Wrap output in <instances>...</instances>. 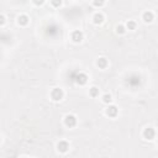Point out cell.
<instances>
[{
    "label": "cell",
    "mask_w": 158,
    "mask_h": 158,
    "mask_svg": "<svg viewBox=\"0 0 158 158\" xmlns=\"http://www.w3.org/2000/svg\"><path fill=\"white\" fill-rule=\"evenodd\" d=\"M99 93H100V90H99L98 86H91V88L89 89V95H90L91 98H98V96H99Z\"/></svg>",
    "instance_id": "4fadbf2b"
},
{
    "label": "cell",
    "mask_w": 158,
    "mask_h": 158,
    "mask_svg": "<svg viewBox=\"0 0 158 158\" xmlns=\"http://www.w3.org/2000/svg\"><path fill=\"white\" fill-rule=\"evenodd\" d=\"M142 20H143V22H146V23H151L153 20H154V14L152 12V11H144L143 14H142Z\"/></svg>",
    "instance_id": "9c48e42d"
},
{
    "label": "cell",
    "mask_w": 158,
    "mask_h": 158,
    "mask_svg": "<svg viewBox=\"0 0 158 158\" xmlns=\"http://www.w3.org/2000/svg\"><path fill=\"white\" fill-rule=\"evenodd\" d=\"M104 21H105V16H104L102 12H95V14L93 15V23H94V25L99 26V25H101Z\"/></svg>",
    "instance_id": "ba28073f"
},
{
    "label": "cell",
    "mask_w": 158,
    "mask_h": 158,
    "mask_svg": "<svg viewBox=\"0 0 158 158\" xmlns=\"http://www.w3.org/2000/svg\"><path fill=\"white\" fill-rule=\"evenodd\" d=\"M105 115L111 117V118H115L117 115H118V109L116 105H112V104H109L107 107L105 109Z\"/></svg>",
    "instance_id": "5b68a950"
},
{
    "label": "cell",
    "mask_w": 158,
    "mask_h": 158,
    "mask_svg": "<svg viewBox=\"0 0 158 158\" xmlns=\"http://www.w3.org/2000/svg\"><path fill=\"white\" fill-rule=\"evenodd\" d=\"M49 96L53 101H60L64 98V91L60 88H53L49 93Z\"/></svg>",
    "instance_id": "7a4b0ae2"
},
{
    "label": "cell",
    "mask_w": 158,
    "mask_h": 158,
    "mask_svg": "<svg viewBox=\"0 0 158 158\" xmlns=\"http://www.w3.org/2000/svg\"><path fill=\"white\" fill-rule=\"evenodd\" d=\"M5 23H6V17H5V15L0 14V27H1V26H4Z\"/></svg>",
    "instance_id": "ac0fdd59"
},
{
    "label": "cell",
    "mask_w": 158,
    "mask_h": 158,
    "mask_svg": "<svg viewBox=\"0 0 158 158\" xmlns=\"http://www.w3.org/2000/svg\"><path fill=\"white\" fill-rule=\"evenodd\" d=\"M62 4H63V0H51V5H52L53 7H56V9L60 7Z\"/></svg>",
    "instance_id": "e0dca14e"
},
{
    "label": "cell",
    "mask_w": 158,
    "mask_h": 158,
    "mask_svg": "<svg viewBox=\"0 0 158 158\" xmlns=\"http://www.w3.org/2000/svg\"><path fill=\"white\" fill-rule=\"evenodd\" d=\"M91 1H93V5L95 7H98V9H100V7H102L105 5V0H91Z\"/></svg>",
    "instance_id": "2e32d148"
},
{
    "label": "cell",
    "mask_w": 158,
    "mask_h": 158,
    "mask_svg": "<svg viewBox=\"0 0 158 158\" xmlns=\"http://www.w3.org/2000/svg\"><path fill=\"white\" fill-rule=\"evenodd\" d=\"M32 2H33V5H36V6H41V5L44 4V0H32Z\"/></svg>",
    "instance_id": "d6986e66"
},
{
    "label": "cell",
    "mask_w": 158,
    "mask_h": 158,
    "mask_svg": "<svg viewBox=\"0 0 158 158\" xmlns=\"http://www.w3.org/2000/svg\"><path fill=\"white\" fill-rule=\"evenodd\" d=\"M125 27H126V30H128V31H135V30L137 28V22L133 21V20H128V21L126 22Z\"/></svg>",
    "instance_id": "7c38bea8"
},
{
    "label": "cell",
    "mask_w": 158,
    "mask_h": 158,
    "mask_svg": "<svg viewBox=\"0 0 158 158\" xmlns=\"http://www.w3.org/2000/svg\"><path fill=\"white\" fill-rule=\"evenodd\" d=\"M77 122H78L77 116L73 115V114H67V115L64 116V118H63V123H64V126L68 127V128L75 127V126H77Z\"/></svg>",
    "instance_id": "6da1fadb"
},
{
    "label": "cell",
    "mask_w": 158,
    "mask_h": 158,
    "mask_svg": "<svg viewBox=\"0 0 158 158\" xmlns=\"http://www.w3.org/2000/svg\"><path fill=\"white\" fill-rule=\"evenodd\" d=\"M142 137L147 141H153L156 138V130L154 127H146L142 132Z\"/></svg>",
    "instance_id": "3957f363"
},
{
    "label": "cell",
    "mask_w": 158,
    "mask_h": 158,
    "mask_svg": "<svg viewBox=\"0 0 158 158\" xmlns=\"http://www.w3.org/2000/svg\"><path fill=\"white\" fill-rule=\"evenodd\" d=\"M17 23H19L20 26H27V25L30 23V17H28L27 15H25V14L19 15V16H17Z\"/></svg>",
    "instance_id": "8fae6325"
},
{
    "label": "cell",
    "mask_w": 158,
    "mask_h": 158,
    "mask_svg": "<svg viewBox=\"0 0 158 158\" xmlns=\"http://www.w3.org/2000/svg\"><path fill=\"white\" fill-rule=\"evenodd\" d=\"M70 40H72L74 43H80V42L84 40V33H83L80 30H74V31L70 33Z\"/></svg>",
    "instance_id": "52a82bcc"
},
{
    "label": "cell",
    "mask_w": 158,
    "mask_h": 158,
    "mask_svg": "<svg viewBox=\"0 0 158 158\" xmlns=\"http://www.w3.org/2000/svg\"><path fill=\"white\" fill-rule=\"evenodd\" d=\"M101 100H102V102L104 104H111L112 102V96H111V94H109V93H106V94H104L102 96H101Z\"/></svg>",
    "instance_id": "5bb4252c"
},
{
    "label": "cell",
    "mask_w": 158,
    "mask_h": 158,
    "mask_svg": "<svg viewBox=\"0 0 158 158\" xmlns=\"http://www.w3.org/2000/svg\"><path fill=\"white\" fill-rule=\"evenodd\" d=\"M126 27H125V25H117L116 26V33H118V35H125L126 33Z\"/></svg>",
    "instance_id": "9a60e30c"
},
{
    "label": "cell",
    "mask_w": 158,
    "mask_h": 158,
    "mask_svg": "<svg viewBox=\"0 0 158 158\" xmlns=\"http://www.w3.org/2000/svg\"><path fill=\"white\" fill-rule=\"evenodd\" d=\"M89 80V77L86 73H83V72H79L75 77H74V81L78 84V85H85Z\"/></svg>",
    "instance_id": "277c9868"
},
{
    "label": "cell",
    "mask_w": 158,
    "mask_h": 158,
    "mask_svg": "<svg viewBox=\"0 0 158 158\" xmlns=\"http://www.w3.org/2000/svg\"><path fill=\"white\" fill-rule=\"evenodd\" d=\"M69 147H70V144L65 139H60V141L57 142V151L59 153H67L69 151Z\"/></svg>",
    "instance_id": "8992f818"
},
{
    "label": "cell",
    "mask_w": 158,
    "mask_h": 158,
    "mask_svg": "<svg viewBox=\"0 0 158 158\" xmlns=\"http://www.w3.org/2000/svg\"><path fill=\"white\" fill-rule=\"evenodd\" d=\"M0 142H1V136H0Z\"/></svg>",
    "instance_id": "ffe728a7"
},
{
    "label": "cell",
    "mask_w": 158,
    "mask_h": 158,
    "mask_svg": "<svg viewBox=\"0 0 158 158\" xmlns=\"http://www.w3.org/2000/svg\"><path fill=\"white\" fill-rule=\"evenodd\" d=\"M95 64H96V67L100 68V69H106L107 65H109V60H107L105 57H100V58L96 59Z\"/></svg>",
    "instance_id": "30bf717a"
}]
</instances>
